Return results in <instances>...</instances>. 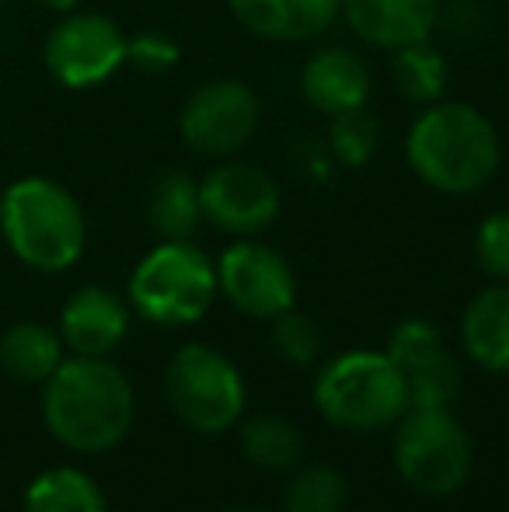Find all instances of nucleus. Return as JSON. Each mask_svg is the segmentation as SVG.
Listing matches in <instances>:
<instances>
[{
  "label": "nucleus",
  "mask_w": 509,
  "mask_h": 512,
  "mask_svg": "<svg viewBox=\"0 0 509 512\" xmlns=\"http://www.w3.org/2000/svg\"><path fill=\"white\" fill-rule=\"evenodd\" d=\"M443 0H342L349 32L384 53L422 42L440 25Z\"/></svg>",
  "instance_id": "12"
},
{
  "label": "nucleus",
  "mask_w": 509,
  "mask_h": 512,
  "mask_svg": "<svg viewBox=\"0 0 509 512\" xmlns=\"http://www.w3.org/2000/svg\"><path fill=\"white\" fill-rule=\"evenodd\" d=\"M248 35L262 42H307L342 14V0H227Z\"/></svg>",
  "instance_id": "15"
},
{
  "label": "nucleus",
  "mask_w": 509,
  "mask_h": 512,
  "mask_svg": "<svg viewBox=\"0 0 509 512\" xmlns=\"http://www.w3.org/2000/svg\"><path fill=\"white\" fill-rule=\"evenodd\" d=\"M217 293V262L192 241H161L129 276L133 310L164 328L196 324L213 307Z\"/></svg>",
  "instance_id": "5"
},
{
  "label": "nucleus",
  "mask_w": 509,
  "mask_h": 512,
  "mask_svg": "<svg viewBox=\"0 0 509 512\" xmlns=\"http://www.w3.org/2000/svg\"><path fill=\"white\" fill-rule=\"evenodd\" d=\"M461 345L482 370L509 373V283L478 290L461 314Z\"/></svg>",
  "instance_id": "16"
},
{
  "label": "nucleus",
  "mask_w": 509,
  "mask_h": 512,
  "mask_svg": "<svg viewBox=\"0 0 509 512\" xmlns=\"http://www.w3.org/2000/svg\"><path fill=\"white\" fill-rule=\"evenodd\" d=\"M60 331L39 321H18L0 335V370L14 384H46L63 363Z\"/></svg>",
  "instance_id": "18"
},
{
  "label": "nucleus",
  "mask_w": 509,
  "mask_h": 512,
  "mask_svg": "<svg viewBox=\"0 0 509 512\" xmlns=\"http://www.w3.org/2000/svg\"><path fill=\"white\" fill-rule=\"evenodd\" d=\"M147 223L161 241H192L203 223L199 182L182 168H161L147 189Z\"/></svg>",
  "instance_id": "17"
},
{
  "label": "nucleus",
  "mask_w": 509,
  "mask_h": 512,
  "mask_svg": "<svg viewBox=\"0 0 509 512\" xmlns=\"http://www.w3.org/2000/svg\"><path fill=\"white\" fill-rule=\"evenodd\" d=\"M217 290L255 321H272L297 304V276L283 251L255 237H238L217 258Z\"/></svg>",
  "instance_id": "10"
},
{
  "label": "nucleus",
  "mask_w": 509,
  "mask_h": 512,
  "mask_svg": "<svg viewBox=\"0 0 509 512\" xmlns=\"http://www.w3.org/2000/svg\"><path fill=\"white\" fill-rule=\"evenodd\" d=\"M272 349L283 363L290 366H311L321 352V331L318 324L311 321L307 314H300L297 307L283 310L279 317H272Z\"/></svg>",
  "instance_id": "25"
},
{
  "label": "nucleus",
  "mask_w": 509,
  "mask_h": 512,
  "mask_svg": "<svg viewBox=\"0 0 509 512\" xmlns=\"http://www.w3.org/2000/svg\"><path fill=\"white\" fill-rule=\"evenodd\" d=\"M164 398L185 429L220 436L245 411V380L238 366L206 342H189L168 359Z\"/></svg>",
  "instance_id": "6"
},
{
  "label": "nucleus",
  "mask_w": 509,
  "mask_h": 512,
  "mask_svg": "<svg viewBox=\"0 0 509 512\" xmlns=\"http://www.w3.org/2000/svg\"><path fill=\"white\" fill-rule=\"evenodd\" d=\"M241 450L258 471L290 474L304 457V436L290 418L276 415V411H258L241 425Z\"/></svg>",
  "instance_id": "21"
},
{
  "label": "nucleus",
  "mask_w": 509,
  "mask_h": 512,
  "mask_svg": "<svg viewBox=\"0 0 509 512\" xmlns=\"http://www.w3.org/2000/svg\"><path fill=\"white\" fill-rule=\"evenodd\" d=\"M391 453L401 481L429 499L454 495L475 460L468 429L447 408H408L394 422Z\"/></svg>",
  "instance_id": "7"
},
{
  "label": "nucleus",
  "mask_w": 509,
  "mask_h": 512,
  "mask_svg": "<svg viewBox=\"0 0 509 512\" xmlns=\"http://www.w3.org/2000/svg\"><path fill=\"white\" fill-rule=\"evenodd\" d=\"M0 234L18 262L35 272H67L88 244L84 209L53 178H18L0 196Z\"/></svg>",
  "instance_id": "3"
},
{
  "label": "nucleus",
  "mask_w": 509,
  "mask_h": 512,
  "mask_svg": "<svg viewBox=\"0 0 509 512\" xmlns=\"http://www.w3.org/2000/svg\"><path fill=\"white\" fill-rule=\"evenodd\" d=\"M220 512H265V509H220Z\"/></svg>",
  "instance_id": "30"
},
{
  "label": "nucleus",
  "mask_w": 509,
  "mask_h": 512,
  "mask_svg": "<svg viewBox=\"0 0 509 512\" xmlns=\"http://www.w3.org/2000/svg\"><path fill=\"white\" fill-rule=\"evenodd\" d=\"M136 398L126 373L105 356L63 359L42 384V418L63 446L77 453H105L129 436Z\"/></svg>",
  "instance_id": "2"
},
{
  "label": "nucleus",
  "mask_w": 509,
  "mask_h": 512,
  "mask_svg": "<svg viewBox=\"0 0 509 512\" xmlns=\"http://www.w3.org/2000/svg\"><path fill=\"white\" fill-rule=\"evenodd\" d=\"M25 512H109L95 478L74 467H56L28 485Z\"/></svg>",
  "instance_id": "22"
},
{
  "label": "nucleus",
  "mask_w": 509,
  "mask_h": 512,
  "mask_svg": "<svg viewBox=\"0 0 509 512\" xmlns=\"http://www.w3.org/2000/svg\"><path fill=\"white\" fill-rule=\"evenodd\" d=\"M262 122V102L255 88L238 77L206 81L185 98L178 115V133L185 147L210 161H227L245 150Z\"/></svg>",
  "instance_id": "8"
},
{
  "label": "nucleus",
  "mask_w": 509,
  "mask_h": 512,
  "mask_svg": "<svg viewBox=\"0 0 509 512\" xmlns=\"http://www.w3.org/2000/svg\"><path fill=\"white\" fill-rule=\"evenodd\" d=\"M374 91V74L367 60L346 46H325L300 70V95L321 115H339L349 108L367 105Z\"/></svg>",
  "instance_id": "13"
},
{
  "label": "nucleus",
  "mask_w": 509,
  "mask_h": 512,
  "mask_svg": "<svg viewBox=\"0 0 509 512\" xmlns=\"http://www.w3.org/2000/svg\"><path fill=\"white\" fill-rule=\"evenodd\" d=\"M325 143L339 168L360 171L374 161L377 147H381V122H377V115L367 105L349 108V112L332 115Z\"/></svg>",
  "instance_id": "24"
},
{
  "label": "nucleus",
  "mask_w": 509,
  "mask_h": 512,
  "mask_svg": "<svg viewBox=\"0 0 509 512\" xmlns=\"http://www.w3.org/2000/svg\"><path fill=\"white\" fill-rule=\"evenodd\" d=\"M349 502V481L332 464L293 467L283 488V512H342Z\"/></svg>",
  "instance_id": "23"
},
{
  "label": "nucleus",
  "mask_w": 509,
  "mask_h": 512,
  "mask_svg": "<svg viewBox=\"0 0 509 512\" xmlns=\"http://www.w3.org/2000/svg\"><path fill=\"white\" fill-rule=\"evenodd\" d=\"M475 262L489 279L509 283V209H496L478 223Z\"/></svg>",
  "instance_id": "26"
},
{
  "label": "nucleus",
  "mask_w": 509,
  "mask_h": 512,
  "mask_svg": "<svg viewBox=\"0 0 509 512\" xmlns=\"http://www.w3.org/2000/svg\"><path fill=\"white\" fill-rule=\"evenodd\" d=\"M178 60H182V46L168 32L147 28V32L126 35V67L140 70V74H164V70L178 67Z\"/></svg>",
  "instance_id": "27"
},
{
  "label": "nucleus",
  "mask_w": 509,
  "mask_h": 512,
  "mask_svg": "<svg viewBox=\"0 0 509 512\" xmlns=\"http://www.w3.org/2000/svg\"><path fill=\"white\" fill-rule=\"evenodd\" d=\"M506 7H509V0H506Z\"/></svg>",
  "instance_id": "31"
},
{
  "label": "nucleus",
  "mask_w": 509,
  "mask_h": 512,
  "mask_svg": "<svg viewBox=\"0 0 509 512\" xmlns=\"http://www.w3.org/2000/svg\"><path fill=\"white\" fill-rule=\"evenodd\" d=\"M39 4L49 7V11H56V14H70V11L81 7V0H39Z\"/></svg>",
  "instance_id": "29"
},
{
  "label": "nucleus",
  "mask_w": 509,
  "mask_h": 512,
  "mask_svg": "<svg viewBox=\"0 0 509 512\" xmlns=\"http://www.w3.org/2000/svg\"><path fill=\"white\" fill-rule=\"evenodd\" d=\"M199 203H203V220L213 223L220 234L258 237L279 216L283 196L269 171L227 157L199 182Z\"/></svg>",
  "instance_id": "11"
},
{
  "label": "nucleus",
  "mask_w": 509,
  "mask_h": 512,
  "mask_svg": "<svg viewBox=\"0 0 509 512\" xmlns=\"http://www.w3.org/2000/svg\"><path fill=\"white\" fill-rule=\"evenodd\" d=\"M42 60L53 81L70 91H88L105 84L126 67V32L98 11H70L56 21L42 46Z\"/></svg>",
  "instance_id": "9"
},
{
  "label": "nucleus",
  "mask_w": 509,
  "mask_h": 512,
  "mask_svg": "<svg viewBox=\"0 0 509 512\" xmlns=\"http://www.w3.org/2000/svg\"><path fill=\"white\" fill-rule=\"evenodd\" d=\"M314 405L339 429H387L408 411L405 377L387 352H342L321 366L314 380Z\"/></svg>",
  "instance_id": "4"
},
{
  "label": "nucleus",
  "mask_w": 509,
  "mask_h": 512,
  "mask_svg": "<svg viewBox=\"0 0 509 512\" xmlns=\"http://www.w3.org/2000/svg\"><path fill=\"white\" fill-rule=\"evenodd\" d=\"M129 331V307L109 286H81L63 304L60 338L74 356H109Z\"/></svg>",
  "instance_id": "14"
},
{
  "label": "nucleus",
  "mask_w": 509,
  "mask_h": 512,
  "mask_svg": "<svg viewBox=\"0 0 509 512\" xmlns=\"http://www.w3.org/2000/svg\"><path fill=\"white\" fill-rule=\"evenodd\" d=\"M286 157H290L293 175L307 185H328L335 178V168H339L332 150H328V143H321V140H297Z\"/></svg>",
  "instance_id": "28"
},
{
  "label": "nucleus",
  "mask_w": 509,
  "mask_h": 512,
  "mask_svg": "<svg viewBox=\"0 0 509 512\" xmlns=\"http://www.w3.org/2000/svg\"><path fill=\"white\" fill-rule=\"evenodd\" d=\"M405 377L408 408H450L461 394V363L454 352L440 342L412 352V356L394 363Z\"/></svg>",
  "instance_id": "19"
},
{
  "label": "nucleus",
  "mask_w": 509,
  "mask_h": 512,
  "mask_svg": "<svg viewBox=\"0 0 509 512\" xmlns=\"http://www.w3.org/2000/svg\"><path fill=\"white\" fill-rule=\"evenodd\" d=\"M405 161L412 175L440 196H475L503 168V143L482 108L443 98L412 119Z\"/></svg>",
  "instance_id": "1"
},
{
  "label": "nucleus",
  "mask_w": 509,
  "mask_h": 512,
  "mask_svg": "<svg viewBox=\"0 0 509 512\" xmlns=\"http://www.w3.org/2000/svg\"><path fill=\"white\" fill-rule=\"evenodd\" d=\"M391 81L405 102L419 108L443 102L450 88V60L429 39L412 42L391 53Z\"/></svg>",
  "instance_id": "20"
}]
</instances>
